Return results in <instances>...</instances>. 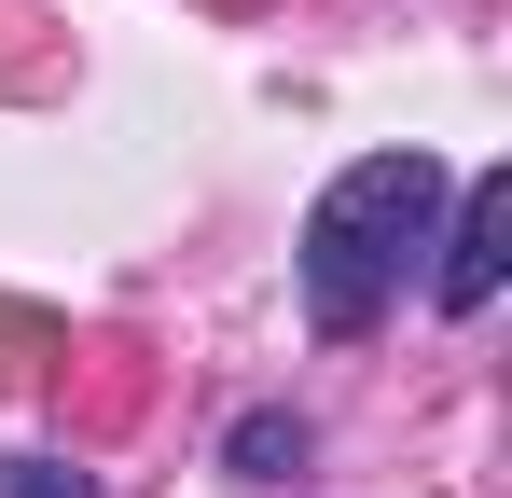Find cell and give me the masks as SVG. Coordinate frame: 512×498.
<instances>
[{
    "label": "cell",
    "instance_id": "1",
    "mask_svg": "<svg viewBox=\"0 0 512 498\" xmlns=\"http://www.w3.org/2000/svg\"><path fill=\"white\" fill-rule=\"evenodd\" d=\"M429 208H443V166L429 153H360L305 208V319L333 332V346L402 305V263L429 249Z\"/></svg>",
    "mask_w": 512,
    "mask_h": 498
},
{
    "label": "cell",
    "instance_id": "2",
    "mask_svg": "<svg viewBox=\"0 0 512 498\" xmlns=\"http://www.w3.org/2000/svg\"><path fill=\"white\" fill-rule=\"evenodd\" d=\"M499 263H512V180L485 166L457 194V236H443V319H485L499 305Z\"/></svg>",
    "mask_w": 512,
    "mask_h": 498
},
{
    "label": "cell",
    "instance_id": "3",
    "mask_svg": "<svg viewBox=\"0 0 512 498\" xmlns=\"http://www.w3.org/2000/svg\"><path fill=\"white\" fill-rule=\"evenodd\" d=\"M222 457H236V471H250V485H277V471H291V457H305V415H236V443H222Z\"/></svg>",
    "mask_w": 512,
    "mask_h": 498
},
{
    "label": "cell",
    "instance_id": "4",
    "mask_svg": "<svg viewBox=\"0 0 512 498\" xmlns=\"http://www.w3.org/2000/svg\"><path fill=\"white\" fill-rule=\"evenodd\" d=\"M0 498H84V471H56V457H14V485Z\"/></svg>",
    "mask_w": 512,
    "mask_h": 498
}]
</instances>
